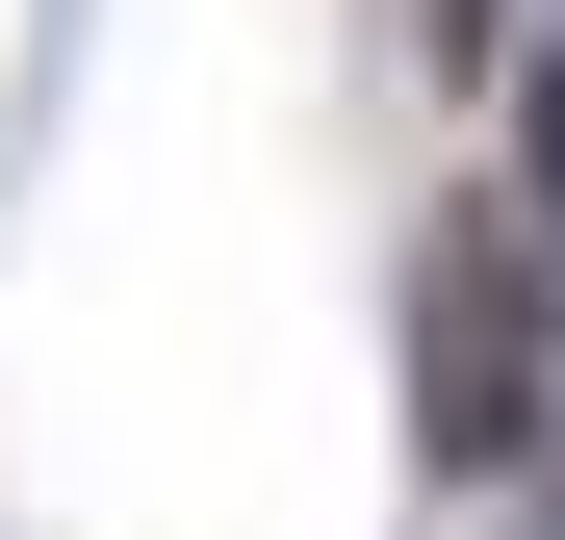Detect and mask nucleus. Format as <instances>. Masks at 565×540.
I'll return each instance as SVG.
<instances>
[{"label": "nucleus", "instance_id": "f257e3e1", "mask_svg": "<svg viewBox=\"0 0 565 540\" xmlns=\"http://www.w3.org/2000/svg\"><path fill=\"white\" fill-rule=\"evenodd\" d=\"M540 437H565V284H540L514 207H437L412 232V464L437 489H514Z\"/></svg>", "mask_w": 565, "mask_h": 540}, {"label": "nucleus", "instance_id": "f03ea898", "mask_svg": "<svg viewBox=\"0 0 565 540\" xmlns=\"http://www.w3.org/2000/svg\"><path fill=\"white\" fill-rule=\"evenodd\" d=\"M514 104H540V180H514V232H540V284H565V27L514 52Z\"/></svg>", "mask_w": 565, "mask_h": 540}, {"label": "nucleus", "instance_id": "7ed1b4c3", "mask_svg": "<svg viewBox=\"0 0 565 540\" xmlns=\"http://www.w3.org/2000/svg\"><path fill=\"white\" fill-rule=\"evenodd\" d=\"M489 52H514V0H437V77H489Z\"/></svg>", "mask_w": 565, "mask_h": 540}, {"label": "nucleus", "instance_id": "20e7f679", "mask_svg": "<svg viewBox=\"0 0 565 540\" xmlns=\"http://www.w3.org/2000/svg\"><path fill=\"white\" fill-rule=\"evenodd\" d=\"M540 515H565V437H540Z\"/></svg>", "mask_w": 565, "mask_h": 540}]
</instances>
